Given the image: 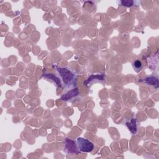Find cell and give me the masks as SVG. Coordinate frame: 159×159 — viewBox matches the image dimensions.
I'll return each mask as SVG.
<instances>
[{
    "label": "cell",
    "instance_id": "cell-1",
    "mask_svg": "<svg viewBox=\"0 0 159 159\" xmlns=\"http://www.w3.org/2000/svg\"><path fill=\"white\" fill-rule=\"evenodd\" d=\"M77 142L78 149L83 152H91L94 149V144L88 139L78 137Z\"/></svg>",
    "mask_w": 159,
    "mask_h": 159
},
{
    "label": "cell",
    "instance_id": "cell-3",
    "mask_svg": "<svg viewBox=\"0 0 159 159\" xmlns=\"http://www.w3.org/2000/svg\"><path fill=\"white\" fill-rule=\"evenodd\" d=\"M66 150L70 154H78V147L76 146L75 142L70 139H66Z\"/></svg>",
    "mask_w": 159,
    "mask_h": 159
},
{
    "label": "cell",
    "instance_id": "cell-2",
    "mask_svg": "<svg viewBox=\"0 0 159 159\" xmlns=\"http://www.w3.org/2000/svg\"><path fill=\"white\" fill-rule=\"evenodd\" d=\"M57 70L58 71H59V73L60 74L64 83L68 85L73 80L74 75L67 68H57Z\"/></svg>",
    "mask_w": 159,
    "mask_h": 159
},
{
    "label": "cell",
    "instance_id": "cell-4",
    "mask_svg": "<svg viewBox=\"0 0 159 159\" xmlns=\"http://www.w3.org/2000/svg\"><path fill=\"white\" fill-rule=\"evenodd\" d=\"M78 95V89L75 88V89H74V90L70 91L69 92L66 93V95H64L62 97V99L64 100V101H67L68 99H71L72 98L77 96Z\"/></svg>",
    "mask_w": 159,
    "mask_h": 159
},
{
    "label": "cell",
    "instance_id": "cell-7",
    "mask_svg": "<svg viewBox=\"0 0 159 159\" xmlns=\"http://www.w3.org/2000/svg\"><path fill=\"white\" fill-rule=\"evenodd\" d=\"M155 81H158V80L154 77H149V78H147V79H146V82L148 84H150L152 85H155V84L157 85L158 83H155Z\"/></svg>",
    "mask_w": 159,
    "mask_h": 159
},
{
    "label": "cell",
    "instance_id": "cell-9",
    "mask_svg": "<svg viewBox=\"0 0 159 159\" xmlns=\"http://www.w3.org/2000/svg\"><path fill=\"white\" fill-rule=\"evenodd\" d=\"M121 4L123 6H126V7H131V6L133 5L134 1H121Z\"/></svg>",
    "mask_w": 159,
    "mask_h": 159
},
{
    "label": "cell",
    "instance_id": "cell-5",
    "mask_svg": "<svg viewBox=\"0 0 159 159\" xmlns=\"http://www.w3.org/2000/svg\"><path fill=\"white\" fill-rule=\"evenodd\" d=\"M127 126L128 127L129 129L130 130L132 134H135L137 132V124H136V119H132L129 122H127L126 123Z\"/></svg>",
    "mask_w": 159,
    "mask_h": 159
},
{
    "label": "cell",
    "instance_id": "cell-8",
    "mask_svg": "<svg viewBox=\"0 0 159 159\" xmlns=\"http://www.w3.org/2000/svg\"><path fill=\"white\" fill-rule=\"evenodd\" d=\"M142 63L141 61L139 60H136L134 63H133V67L135 69V70L137 71V70H141V69L142 68Z\"/></svg>",
    "mask_w": 159,
    "mask_h": 159
},
{
    "label": "cell",
    "instance_id": "cell-6",
    "mask_svg": "<svg viewBox=\"0 0 159 159\" xmlns=\"http://www.w3.org/2000/svg\"><path fill=\"white\" fill-rule=\"evenodd\" d=\"M45 77L46 78L50 79V80H53L54 81H55V83L57 84V86H61V82L60 81V79L58 77H55V75H54L52 74H49V75H46Z\"/></svg>",
    "mask_w": 159,
    "mask_h": 159
}]
</instances>
